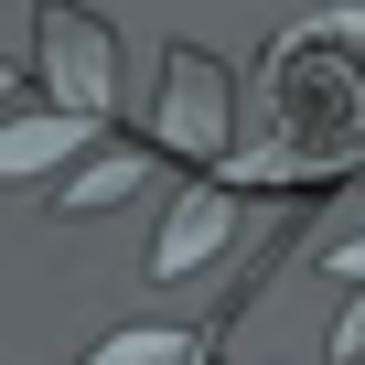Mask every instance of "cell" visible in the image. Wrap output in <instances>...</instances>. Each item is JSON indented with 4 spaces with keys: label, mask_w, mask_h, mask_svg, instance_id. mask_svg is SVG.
I'll return each mask as SVG.
<instances>
[{
    "label": "cell",
    "mask_w": 365,
    "mask_h": 365,
    "mask_svg": "<svg viewBox=\"0 0 365 365\" xmlns=\"http://www.w3.org/2000/svg\"><path fill=\"white\" fill-rule=\"evenodd\" d=\"M33 33H43L54 108H86V118H108V108H118V43H108V22H86L76 0H43V11H33Z\"/></svg>",
    "instance_id": "obj_1"
},
{
    "label": "cell",
    "mask_w": 365,
    "mask_h": 365,
    "mask_svg": "<svg viewBox=\"0 0 365 365\" xmlns=\"http://www.w3.org/2000/svg\"><path fill=\"white\" fill-rule=\"evenodd\" d=\"M161 150L226 161V65L194 43H172V76H161Z\"/></svg>",
    "instance_id": "obj_2"
},
{
    "label": "cell",
    "mask_w": 365,
    "mask_h": 365,
    "mask_svg": "<svg viewBox=\"0 0 365 365\" xmlns=\"http://www.w3.org/2000/svg\"><path fill=\"white\" fill-rule=\"evenodd\" d=\"M237 237V182L215 172V182H194L172 215H161V237H150V279H182V269H205L215 247Z\"/></svg>",
    "instance_id": "obj_3"
},
{
    "label": "cell",
    "mask_w": 365,
    "mask_h": 365,
    "mask_svg": "<svg viewBox=\"0 0 365 365\" xmlns=\"http://www.w3.org/2000/svg\"><path fill=\"white\" fill-rule=\"evenodd\" d=\"M86 129H97L86 108H33V118H11V129H0V172H54Z\"/></svg>",
    "instance_id": "obj_4"
},
{
    "label": "cell",
    "mask_w": 365,
    "mask_h": 365,
    "mask_svg": "<svg viewBox=\"0 0 365 365\" xmlns=\"http://www.w3.org/2000/svg\"><path fill=\"white\" fill-rule=\"evenodd\" d=\"M150 182V150H108V161H86L76 182H65V215H97V205H129Z\"/></svg>",
    "instance_id": "obj_5"
},
{
    "label": "cell",
    "mask_w": 365,
    "mask_h": 365,
    "mask_svg": "<svg viewBox=\"0 0 365 365\" xmlns=\"http://www.w3.org/2000/svg\"><path fill=\"white\" fill-rule=\"evenodd\" d=\"M86 365H194V333L182 322H118Z\"/></svg>",
    "instance_id": "obj_6"
},
{
    "label": "cell",
    "mask_w": 365,
    "mask_h": 365,
    "mask_svg": "<svg viewBox=\"0 0 365 365\" xmlns=\"http://www.w3.org/2000/svg\"><path fill=\"white\" fill-rule=\"evenodd\" d=\"M333 354H344V365H354V354H365V290H354V301H344V322H333Z\"/></svg>",
    "instance_id": "obj_7"
},
{
    "label": "cell",
    "mask_w": 365,
    "mask_h": 365,
    "mask_svg": "<svg viewBox=\"0 0 365 365\" xmlns=\"http://www.w3.org/2000/svg\"><path fill=\"white\" fill-rule=\"evenodd\" d=\"M333 279H365V237H333Z\"/></svg>",
    "instance_id": "obj_8"
}]
</instances>
